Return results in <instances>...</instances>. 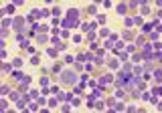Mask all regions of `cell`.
Returning a JSON list of instances; mask_svg holds the SVG:
<instances>
[{
    "instance_id": "6da1fadb",
    "label": "cell",
    "mask_w": 162,
    "mask_h": 113,
    "mask_svg": "<svg viewBox=\"0 0 162 113\" xmlns=\"http://www.w3.org/2000/svg\"><path fill=\"white\" fill-rule=\"evenodd\" d=\"M77 16H79V12L75 10V8H71L69 14H67V18H65V22H63V26H67V28L75 26V24H77Z\"/></svg>"
},
{
    "instance_id": "7a4b0ae2",
    "label": "cell",
    "mask_w": 162,
    "mask_h": 113,
    "mask_svg": "<svg viewBox=\"0 0 162 113\" xmlns=\"http://www.w3.org/2000/svg\"><path fill=\"white\" fill-rule=\"evenodd\" d=\"M61 79H63V83H77L79 75L75 73V71H65V73L61 75Z\"/></svg>"
},
{
    "instance_id": "3957f363",
    "label": "cell",
    "mask_w": 162,
    "mask_h": 113,
    "mask_svg": "<svg viewBox=\"0 0 162 113\" xmlns=\"http://www.w3.org/2000/svg\"><path fill=\"white\" fill-rule=\"evenodd\" d=\"M23 24H24V20H23V18H16V20H14V26H16L18 30L23 28Z\"/></svg>"
},
{
    "instance_id": "277c9868",
    "label": "cell",
    "mask_w": 162,
    "mask_h": 113,
    "mask_svg": "<svg viewBox=\"0 0 162 113\" xmlns=\"http://www.w3.org/2000/svg\"><path fill=\"white\" fill-rule=\"evenodd\" d=\"M118 10H120V12L124 14V12H126V4H120V6H118Z\"/></svg>"
},
{
    "instance_id": "5b68a950",
    "label": "cell",
    "mask_w": 162,
    "mask_h": 113,
    "mask_svg": "<svg viewBox=\"0 0 162 113\" xmlns=\"http://www.w3.org/2000/svg\"><path fill=\"white\" fill-rule=\"evenodd\" d=\"M91 28H93V24H89V22L83 24V30H91Z\"/></svg>"
}]
</instances>
